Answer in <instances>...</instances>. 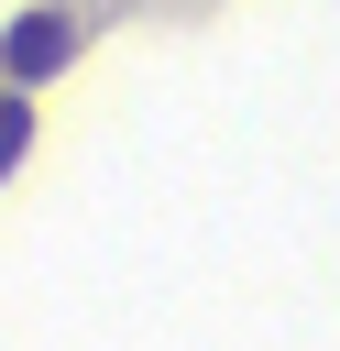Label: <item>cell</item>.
Here are the masks:
<instances>
[{"label":"cell","mask_w":340,"mask_h":351,"mask_svg":"<svg viewBox=\"0 0 340 351\" xmlns=\"http://www.w3.org/2000/svg\"><path fill=\"white\" fill-rule=\"evenodd\" d=\"M22 143H33V99H22V88H0V176L22 165Z\"/></svg>","instance_id":"obj_2"},{"label":"cell","mask_w":340,"mask_h":351,"mask_svg":"<svg viewBox=\"0 0 340 351\" xmlns=\"http://www.w3.org/2000/svg\"><path fill=\"white\" fill-rule=\"evenodd\" d=\"M44 66H66V22H22L11 33V77H44Z\"/></svg>","instance_id":"obj_1"}]
</instances>
